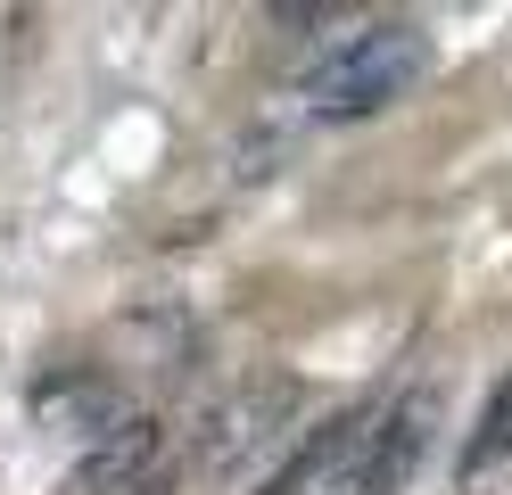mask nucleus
I'll return each instance as SVG.
<instances>
[{"instance_id": "obj_1", "label": "nucleus", "mask_w": 512, "mask_h": 495, "mask_svg": "<svg viewBox=\"0 0 512 495\" xmlns=\"http://www.w3.org/2000/svg\"><path fill=\"white\" fill-rule=\"evenodd\" d=\"M438 42L413 17H372L356 33H339L323 58H306L290 75V108L314 116V124H356V116H380L430 75Z\"/></svg>"}, {"instance_id": "obj_2", "label": "nucleus", "mask_w": 512, "mask_h": 495, "mask_svg": "<svg viewBox=\"0 0 512 495\" xmlns=\"http://www.w3.org/2000/svg\"><path fill=\"white\" fill-rule=\"evenodd\" d=\"M430 421H438V388H405L389 413H372L356 454L339 462V495H397L430 446Z\"/></svg>"}, {"instance_id": "obj_3", "label": "nucleus", "mask_w": 512, "mask_h": 495, "mask_svg": "<svg viewBox=\"0 0 512 495\" xmlns=\"http://www.w3.org/2000/svg\"><path fill=\"white\" fill-rule=\"evenodd\" d=\"M290 421H298V388H290V380H240V388L207 413V429H199V462H207L215 479H232V471H248V462L265 454Z\"/></svg>"}, {"instance_id": "obj_4", "label": "nucleus", "mask_w": 512, "mask_h": 495, "mask_svg": "<svg viewBox=\"0 0 512 495\" xmlns=\"http://www.w3.org/2000/svg\"><path fill=\"white\" fill-rule=\"evenodd\" d=\"M157 479H166V429L133 413L116 438H100L67 471V495H157Z\"/></svg>"}, {"instance_id": "obj_5", "label": "nucleus", "mask_w": 512, "mask_h": 495, "mask_svg": "<svg viewBox=\"0 0 512 495\" xmlns=\"http://www.w3.org/2000/svg\"><path fill=\"white\" fill-rule=\"evenodd\" d=\"M34 421H50V429H67V438H83V454H91L100 438H116L133 413H124V396H116L108 372H50V380L34 388Z\"/></svg>"}, {"instance_id": "obj_6", "label": "nucleus", "mask_w": 512, "mask_h": 495, "mask_svg": "<svg viewBox=\"0 0 512 495\" xmlns=\"http://www.w3.org/2000/svg\"><path fill=\"white\" fill-rule=\"evenodd\" d=\"M504 454H512V380H504V388L488 396V413H479L471 446H463V487H471V479H488Z\"/></svg>"}]
</instances>
